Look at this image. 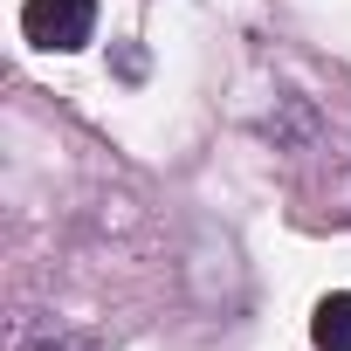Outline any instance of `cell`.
Listing matches in <instances>:
<instances>
[{"label": "cell", "mask_w": 351, "mask_h": 351, "mask_svg": "<svg viewBox=\"0 0 351 351\" xmlns=\"http://www.w3.org/2000/svg\"><path fill=\"white\" fill-rule=\"evenodd\" d=\"M21 35L49 56H76L97 35V0H28L21 8Z\"/></svg>", "instance_id": "obj_1"}, {"label": "cell", "mask_w": 351, "mask_h": 351, "mask_svg": "<svg viewBox=\"0 0 351 351\" xmlns=\"http://www.w3.org/2000/svg\"><path fill=\"white\" fill-rule=\"evenodd\" d=\"M310 344L317 351H351V289H330L310 317Z\"/></svg>", "instance_id": "obj_2"}, {"label": "cell", "mask_w": 351, "mask_h": 351, "mask_svg": "<svg viewBox=\"0 0 351 351\" xmlns=\"http://www.w3.org/2000/svg\"><path fill=\"white\" fill-rule=\"evenodd\" d=\"M35 351H90L83 337H56V344H35Z\"/></svg>", "instance_id": "obj_3"}]
</instances>
